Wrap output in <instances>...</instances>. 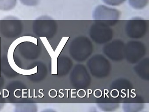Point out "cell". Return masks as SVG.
<instances>
[{
	"instance_id": "1",
	"label": "cell",
	"mask_w": 149,
	"mask_h": 112,
	"mask_svg": "<svg viewBox=\"0 0 149 112\" xmlns=\"http://www.w3.org/2000/svg\"><path fill=\"white\" fill-rule=\"evenodd\" d=\"M94 51V45L88 37L80 36L70 42L69 52L73 60L78 62L86 61Z\"/></svg>"
},
{
	"instance_id": "2",
	"label": "cell",
	"mask_w": 149,
	"mask_h": 112,
	"mask_svg": "<svg viewBox=\"0 0 149 112\" xmlns=\"http://www.w3.org/2000/svg\"><path fill=\"white\" fill-rule=\"evenodd\" d=\"M90 73L97 78L108 77L111 70L109 60L102 54H95L91 57L87 62Z\"/></svg>"
},
{
	"instance_id": "3",
	"label": "cell",
	"mask_w": 149,
	"mask_h": 112,
	"mask_svg": "<svg viewBox=\"0 0 149 112\" xmlns=\"http://www.w3.org/2000/svg\"><path fill=\"white\" fill-rule=\"evenodd\" d=\"M89 35L96 43L104 44L112 39L114 31L106 22L96 21L91 27Z\"/></svg>"
},
{
	"instance_id": "4",
	"label": "cell",
	"mask_w": 149,
	"mask_h": 112,
	"mask_svg": "<svg viewBox=\"0 0 149 112\" xmlns=\"http://www.w3.org/2000/svg\"><path fill=\"white\" fill-rule=\"evenodd\" d=\"M70 83L77 89H85L91 84V78L86 66L82 64H77L73 67L70 76Z\"/></svg>"
},
{
	"instance_id": "5",
	"label": "cell",
	"mask_w": 149,
	"mask_h": 112,
	"mask_svg": "<svg viewBox=\"0 0 149 112\" xmlns=\"http://www.w3.org/2000/svg\"><path fill=\"white\" fill-rule=\"evenodd\" d=\"M146 46L139 40H130L125 44L124 58L131 64H136L142 60L146 54Z\"/></svg>"
},
{
	"instance_id": "6",
	"label": "cell",
	"mask_w": 149,
	"mask_h": 112,
	"mask_svg": "<svg viewBox=\"0 0 149 112\" xmlns=\"http://www.w3.org/2000/svg\"><path fill=\"white\" fill-rule=\"evenodd\" d=\"M147 30V21L141 18H134L127 21L125 25L126 35L132 39L142 38L146 35Z\"/></svg>"
},
{
	"instance_id": "7",
	"label": "cell",
	"mask_w": 149,
	"mask_h": 112,
	"mask_svg": "<svg viewBox=\"0 0 149 112\" xmlns=\"http://www.w3.org/2000/svg\"><path fill=\"white\" fill-rule=\"evenodd\" d=\"M125 44L121 39H115L106 43L102 48L104 55L109 59L116 62L122 61L124 58Z\"/></svg>"
},
{
	"instance_id": "8",
	"label": "cell",
	"mask_w": 149,
	"mask_h": 112,
	"mask_svg": "<svg viewBox=\"0 0 149 112\" xmlns=\"http://www.w3.org/2000/svg\"><path fill=\"white\" fill-rule=\"evenodd\" d=\"M121 15V12L117 9L100 5L94 9L93 17L96 21L116 23Z\"/></svg>"
},
{
	"instance_id": "9",
	"label": "cell",
	"mask_w": 149,
	"mask_h": 112,
	"mask_svg": "<svg viewBox=\"0 0 149 112\" xmlns=\"http://www.w3.org/2000/svg\"><path fill=\"white\" fill-rule=\"evenodd\" d=\"M146 58L140 60L134 67L136 73L144 80H149V60Z\"/></svg>"
},
{
	"instance_id": "10",
	"label": "cell",
	"mask_w": 149,
	"mask_h": 112,
	"mask_svg": "<svg viewBox=\"0 0 149 112\" xmlns=\"http://www.w3.org/2000/svg\"><path fill=\"white\" fill-rule=\"evenodd\" d=\"M73 61L70 57L62 56L58 59V71L62 75H68L73 67Z\"/></svg>"
},
{
	"instance_id": "11",
	"label": "cell",
	"mask_w": 149,
	"mask_h": 112,
	"mask_svg": "<svg viewBox=\"0 0 149 112\" xmlns=\"http://www.w3.org/2000/svg\"><path fill=\"white\" fill-rule=\"evenodd\" d=\"M38 107L35 103H19L16 104L14 112H37Z\"/></svg>"
},
{
	"instance_id": "12",
	"label": "cell",
	"mask_w": 149,
	"mask_h": 112,
	"mask_svg": "<svg viewBox=\"0 0 149 112\" xmlns=\"http://www.w3.org/2000/svg\"><path fill=\"white\" fill-rule=\"evenodd\" d=\"M122 108L124 112H139L143 110L144 104L142 103H123Z\"/></svg>"
},
{
	"instance_id": "13",
	"label": "cell",
	"mask_w": 149,
	"mask_h": 112,
	"mask_svg": "<svg viewBox=\"0 0 149 112\" xmlns=\"http://www.w3.org/2000/svg\"><path fill=\"white\" fill-rule=\"evenodd\" d=\"M18 0H0V10L9 11L15 8Z\"/></svg>"
},
{
	"instance_id": "14",
	"label": "cell",
	"mask_w": 149,
	"mask_h": 112,
	"mask_svg": "<svg viewBox=\"0 0 149 112\" xmlns=\"http://www.w3.org/2000/svg\"><path fill=\"white\" fill-rule=\"evenodd\" d=\"M129 4L132 8L136 9H141L145 8L149 0H128Z\"/></svg>"
},
{
	"instance_id": "15",
	"label": "cell",
	"mask_w": 149,
	"mask_h": 112,
	"mask_svg": "<svg viewBox=\"0 0 149 112\" xmlns=\"http://www.w3.org/2000/svg\"><path fill=\"white\" fill-rule=\"evenodd\" d=\"M98 107L102 111H111L117 109L119 106V104H97Z\"/></svg>"
},
{
	"instance_id": "16",
	"label": "cell",
	"mask_w": 149,
	"mask_h": 112,
	"mask_svg": "<svg viewBox=\"0 0 149 112\" xmlns=\"http://www.w3.org/2000/svg\"><path fill=\"white\" fill-rule=\"evenodd\" d=\"M103 2L111 6H118L123 4L126 0H102Z\"/></svg>"
},
{
	"instance_id": "17",
	"label": "cell",
	"mask_w": 149,
	"mask_h": 112,
	"mask_svg": "<svg viewBox=\"0 0 149 112\" xmlns=\"http://www.w3.org/2000/svg\"><path fill=\"white\" fill-rule=\"evenodd\" d=\"M21 3L25 6L34 7L39 4L40 0H19Z\"/></svg>"
},
{
	"instance_id": "18",
	"label": "cell",
	"mask_w": 149,
	"mask_h": 112,
	"mask_svg": "<svg viewBox=\"0 0 149 112\" xmlns=\"http://www.w3.org/2000/svg\"><path fill=\"white\" fill-rule=\"evenodd\" d=\"M102 92L101 90H96L95 92V95L96 97H99L102 95Z\"/></svg>"
},
{
	"instance_id": "19",
	"label": "cell",
	"mask_w": 149,
	"mask_h": 112,
	"mask_svg": "<svg viewBox=\"0 0 149 112\" xmlns=\"http://www.w3.org/2000/svg\"><path fill=\"white\" fill-rule=\"evenodd\" d=\"M41 112H57V111L52 109H47L42 110Z\"/></svg>"
},
{
	"instance_id": "20",
	"label": "cell",
	"mask_w": 149,
	"mask_h": 112,
	"mask_svg": "<svg viewBox=\"0 0 149 112\" xmlns=\"http://www.w3.org/2000/svg\"></svg>"
}]
</instances>
